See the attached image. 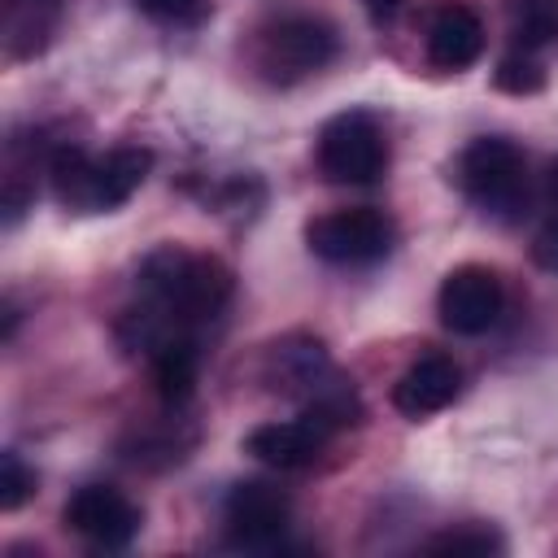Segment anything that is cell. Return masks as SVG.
I'll return each mask as SVG.
<instances>
[{
  "label": "cell",
  "instance_id": "obj_17",
  "mask_svg": "<svg viewBox=\"0 0 558 558\" xmlns=\"http://www.w3.org/2000/svg\"><path fill=\"white\" fill-rule=\"evenodd\" d=\"M31 493H35V471L22 462V453L4 449V453H0V510L26 506Z\"/></svg>",
  "mask_w": 558,
  "mask_h": 558
},
{
  "label": "cell",
  "instance_id": "obj_5",
  "mask_svg": "<svg viewBox=\"0 0 558 558\" xmlns=\"http://www.w3.org/2000/svg\"><path fill=\"white\" fill-rule=\"evenodd\" d=\"M523 174H527L523 148L506 135H480L458 157L462 192L488 214H510L523 201V183H527Z\"/></svg>",
  "mask_w": 558,
  "mask_h": 558
},
{
  "label": "cell",
  "instance_id": "obj_13",
  "mask_svg": "<svg viewBox=\"0 0 558 558\" xmlns=\"http://www.w3.org/2000/svg\"><path fill=\"white\" fill-rule=\"evenodd\" d=\"M61 0H0V31H4V52L13 61L35 57L52 26H57Z\"/></svg>",
  "mask_w": 558,
  "mask_h": 558
},
{
  "label": "cell",
  "instance_id": "obj_2",
  "mask_svg": "<svg viewBox=\"0 0 558 558\" xmlns=\"http://www.w3.org/2000/svg\"><path fill=\"white\" fill-rule=\"evenodd\" d=\"M148 170H153V153L135 144L113 148L105 157H87L83 148L61 144L48 157V179H52L57 201L78 214H109L126 205L135 187L148 179Z\"/></svg>",
  "mask_w": 558,
  "mask_h": 558
},
{
  "label": "cell",
  "instance_id": "obj_4",
  "mask_svg": "<svg viewBox=\"0 0 558 558\" xmlns=\"http://www.w3.org/2000/svg\"><path fill=\"white\" fill-rule=\"evenodd\" d=\"M336 31L314 13H288L257 35V70L270 83H296L318 74L336 57Z\"/></svg>",
  "mask_w": 558,
  "mask_h": 558
},
{
  "label": "cell",
  "instance_id": "obj_7",
  "mask_svg": "<svg viewBox=\"0 0 558 558\" xmlns=\"http://www.w3.org/2000/svg\"><path fill=\"white\" fill-rule=\"evenodd\" d=\"M506 310V288L497 279V270L488 266H453L436 292V314L440 327L453 336H484Z\"/></svg>",
  "mask_w": 558,
  "mask_h": 558
},
{
  "label": "cell",
  "instance_id": "obj_20",
  "mask_svg": "<svg viewBox=\"0 0 558 558\" xmlns=\"http://www.w3.org/2000/svg\"><path fill=\"white\" fill-rule=\"evenodd\" d=\"M532 262H536L541 270H554V275H558V214L532 235Z\"/></svg>",
  "mask_w": 558,
  "mask_h": 558
},
{
  "label": "cell",
  "instance_id": "obj_10",
  "mask_svg": "<svg viewBox=\"0 0 558 558\" xmlns=\"http://www.w3.org/2000/svg\"><path fill=\"white\" fill-rule=\"evenodd\" d=\"M336 432H327L314 414L301 410V418H288V423H262L244 436V453H253L257 462L275 466V471H296V466H310L323 445L331 440Z\"/></svg>",
  "mask_w": 558,
  "mask_h": 558
},
{
  "label": "cell",
  "instance_id": "obj_11",
  "mask_svg": "<svg viewBox=\"0 0 558 558\" xmlns=\"http://www.w3.org/2000/svg\"><path fill=\"white\" fill-rule=\"evenodd\" d=\"M462 392V371L453 357L445 353H427L418 362H410L397 384H392V405L405 414V418H427V414H440L445 405H453V397Z\"/></svg>",
  "mask_w": 558,
  "mask_h": 558
},
{
  "label": "cell",
  "instance_id": "obj_12",
  "mask_svg": "<svg viewBox=\"0 0 558 558\" xmlns=\"http://www.w3.org/2000/svg\"><path fill=\"white\" fill-rule=\"evenodd\" d=\"M484 52V22L471 4H440L427 22V61L445 74H458L466 65H475Z\"/></svg>",
  "mask_w": 558,
  "mask_h": 558
},
{
  "label": "cell",
  "instance_id": "obj_21",
  "mask_svg": "<svg viewBox=\"0 0 558 558\" xmlns=\"http://www.w3.org/2000/svg\"><path fill=\"white\" fill-rule=\"evenodd\" d=\"M366 4V13L375 17V22H388L397 9H401V0H362Z\"/></svg>",
  "mask_w": 558,
  "mask_h": 558
},
{
  "label": "cell",
  "instance_id": "obj_9",
  "mask_svg": "<svg viewBox=\"0 0 558 558\" xmlns=\"http://www.w3.org/2000/svg\"><path fill=\"white\" fill-rule=\"evenodd\" d=\"M288 514H292L288 493H279L266 480H240L222 501L227 536L240 549H275L288 527Z\"/></svg>",
  "mask_w": 558,
  "mask_h": 558
},
{
  "label": "cell",
  "instance_id": "obj_1",
  "mask_svg": "<svg viewBox=\"0 0 558 558\" xmlns=\"http://www.w3.org/2000/svg\"><path fill=\"white\" fill-rule=\"evenodd\" d=\"M140 288L148 292V301L161 314L192 327L201 318H214L231 301L235 275L214 253H196V248H183V244H161L140 262Z\"/></svg>",
  "mask_w": 558,
  "mask_h": 558
},
{
  "label": "cell",
  "instance_id": "obj_22",
  "mask_svg": "<svg viewBox=\"0 0 558 558\" xmlns=\"http://www.w3.org/2000/svg\"><path fill=\"white\" fill-rule=\"evenodd\" d=\"M549 192H554V196H558V161H554V166H549Z\"/></svg>",
  "mask_w": 558,
  "mask_h": 558
},
{
  "label": "cell",
  "instance_id": "obj_8",
  "mask_svg": "<svg viewBox=\"0 0 558 558\" xmlns=\"http://www.w3.org/2000/svg\"><path fill=\"white\" fill-rule=\"evenodd\" d=\"M61 523L74 536H83V541H92L100 549H122L140 532V506L122 488H113V484H83L65 501Z\"/></svg>",
  "mask_w": 558,
  "mask_h": 558
},
{
  "label": "cell",
  "instance_id": "obj_16",
  "mask_svg": "<svg viewBox=\"0 0 558 558\" xmlns=\"http://www.w3.org/2000/svg\"><path fill=\"white\" fill-rule=\"evenodd\" d=\"M493 83H497L501 92H510V96H532V92H541V87H545V65H541L527 48H514L510 57H501V61H497Z\"/></svg>",
  "mask_w": 558,
  "mask_h": 558
},
{
  "label": "cell",
  "instance_id": "obj_15",
  "mask_svg": "<svg viewBox=\"0 0 558 558\" xmlns=\"http://www.w3.org/2000/svg\"><path fill=\"white\" fill-rule=\"evenodd\" d=\"M506 26L519 48H545L558 39V0H506Z\"/></svg>",
  "mask_w": 558,
  "mask_h": 558
},
{
  "label": "cell",
  "instance_id": "obj_18",
  "mask_svg": "<svg viewBox=\"0 0 558 558\" xmlns=\"http://www.w3.org/2000/svg\"><path fill=\"white\" fill-rule=\"evenodd\" d=\"M423 549L427 554H497L501 549V536L493 527H458V532L432 536Z\"/></svg>",
  "mask_w": 558,
  "mask_h": 558
},
{
  "label": "cell",
  "instance_id": "obj_14",
  "mask_svg": "<svg viewBox=\"0 0 558 558\" xmlns=\"http://www.w3.org/2000/svg\"><path fill=\"white\" fill-rule=\"evenodd\" d=\"M148 366H153V384H157L161 401H187L192 384H196V340L187 336V327H179L161 344H153Z\"/></svg>",
  "mask_w": 558,
  "mask_h": 558
},
{
  "label": "cell",
  "instance_id": "obj_3",
  "mask_svg": "<svg viewBox=\"0 0 558 558\" xmlns=\"http://www.w3.org/2000/svg\"><path fill=\"white\" fill-rule=\"evenodd\" d=\"M314 161L331 183H375L388 166V144L366 109H344L323 122L314 140Z\"/></svg>",
  "mask_w": 558,
  "mask_h": 558
},
{
  "label": "cell",
  "instance_id": "obj_19",
  "mask_svg": "<svg viewBox=\"0 0 558 558\" xmlns=\"http://www.w3.org/2000/svg\"><path fill=\"white\" fill-rule=\"evenodd\" d=\"M157 22H192L205 13V0H135Z\"/></svg>",
  "mask_w": 558,
  "mask_h": 558
},
{
  "label": "cell",
  "instance_id": "obj_6",
  "mask_svg": "<svg viewBox=\"0 0 558 558\" xmlns=\"http://www.w3.org/2000/svg\"><path fill=\"white\" fill-rule=\"evenodd\" d=\"M305 244L331 266H366L392 248V222L379 209H331L305 222Z\"/></svg>",
  "mask_w": 558,
  "mask_h": 558
}]
</instances>
